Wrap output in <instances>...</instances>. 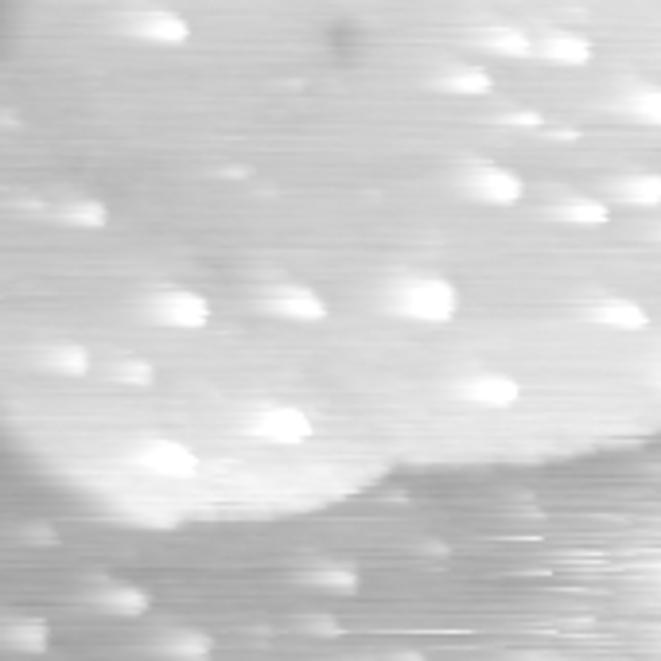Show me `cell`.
Wrapping results in <instances>:
<instances>
[{"instance_id": "obj_1", "label": "cell", "mask_w": 661, "mask_h": 661, "mask_svg": "<svg viewBox=\"0 0 661 661\" xmlns=\"http://www.w3.org/2000/svg\"><path fill=\"white\" fill-rule=\"evenodd\" d=\"M214 226L24 370L179 514L661 440V0H218Z\"/></svg>"}]
</instances>
